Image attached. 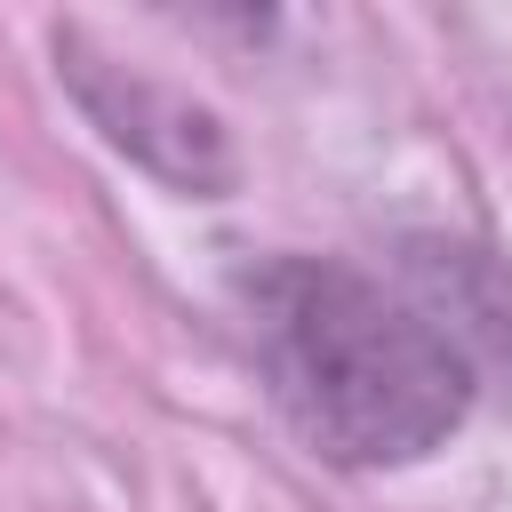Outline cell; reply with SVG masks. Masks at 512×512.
I'll return each mask as SVG.
<instances>
[{
    "label": "cell",
    "mask_w": 512,
    "mask_h": 512,
    "mask_svg": "<svg viewBox=\"0 0 512 512\" xmlns=\"http://www.w3.org/2000/svg\"><path fill=\"white\" fill-rule=\"evenodd\" d=\"M240 304L280 416L352 472L432 456L472 416L480 376L512 368V280L456 240L408 248L400 280L272 256L240 280Z\"/></svg>",
    "instance_id": "1"
},
{
    "label": "cell",
    "mask_w": 512,
    "mask_h": 512,
    "mask_svg": "<svg viewBox=\"0 0 512 512\" xmlns=\"http://www.w3.org/2000/svg\"><path fill=\"white\" fill-rule=\"evenodd\" d=\"M56 56L72 64V88H80L88 120H96L120 152H136L144 168H160V176L184 184V192H216V184H224V136H216V120H208L200 104H184V96L136 80V72H112L104 56H88L80 32H56Z\"/></svg>",
    "instance_id": "2"
}]
</instances>
